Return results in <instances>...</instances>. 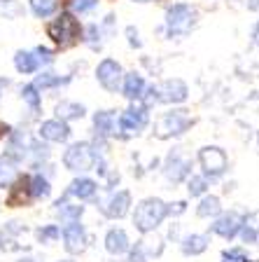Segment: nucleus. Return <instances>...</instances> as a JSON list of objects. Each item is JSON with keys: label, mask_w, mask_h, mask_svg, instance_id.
I'll use <instances>...</instances> for the list:
<instances>
[{"label": "nucleus", "mask_w": 259, "mask_h": 262, "mask_svg": "<svg viewBox=\"0 0 259 262\" xmlns=\"http://www.w3.org/2000/svg\"><path fill=\"white\" fill-rule=\"evenodd\" d=\"M168 215V206L157 199V196H150V199H143L135 208V215H133V223L138 227V232L147 234L152 229H157L161 225V220Z\"/></svg>", "instance_id": "obj_1"}, {"label": "nucleus", "mask_w": 259, "mask_h": 262, "mask_svg": "<svg viewBox=\"0 0 259 262\" xmlns=\"http://www.w3.org/2000/svg\"><path fill=\"white\" fill-rule=\"evenodd\" d=\"M80 31H82L80 24H77V19L70 14V12H63L59 19H54V21L47 26L49 38L54 40L56 45H61V47H70L73 42H77Z\"/></svg>", "instance_id": "obj_2"}, {"label": "nucleus", "mask_w": 259, "mask_h": 262, "mask_svg": "<svg viewBox=\"0 0 259 262\" xmlns=\"http://www.w3.org/2000/svg\"><path fill=\"white\" fill-rule=\"evenodd\" d=\"M192 126V117L187 115V110H173V113L161 115L154 122V136L157 138H171L180 136Z\"/></svg>", "instance_id": "obj_3"}, {"label": "nucleus", "mask_w": 259, "mask_h": 262, "mask_svg": "<svg viewBox=\"0 0 259 262\" xmlns=\"http://www.w3.org/2000/svg\"><path fill=\"white\" fill-rule=\"evenodd\" d=\"M196 21V12L192 10L189 5L184 3H178V5H173L166 14V28H168V35L171 38H178V35H187L192 31Z\"/></svg>", "instance_id": "obj_4"}, {"label": "nucleus", "mask_w": 259, "mask_h": 262, "mask_svg": "<svg viewBox=\"0 0 259 262\" xmlns=\"http://www.w3.org/2000/svg\"><path fill=\"white\" fill-rule=\"evenodd\" d=\"M63 164L65 169L70 171H89L96 164V152L89 143H75L65 150L63 155Z\"/></svg>", "instance_id": "obj_5"}, {"label": "nucleus", "mask_w": 259, "mask_h": 262, "mask_svg": "<svg viewBox=\"0 0 259 262\" xmlns=\"http://www.w3.org/2000/svg\"><path fill=\"white\" fill-rule=\"evenodd\" d=\"M187 98V84L182 80H166L161 84L150 89V98L147 101H161V103H182Z\"/></svg>", "instance_id": "obj_6"}, {"label": "nucleus", "mask_w": 259, "mask_h": 262, "mask_svg": "<svg viewBox=\"0 0 259 262\" xmlns=\"http://www.w3.org/2000/svg\"><path fill=\"white\" fill-rule=\"evenodd\" d=\"M199 162L208 176H222L227 171V155H224L222 147H215V145L203 147L199 152Z\"/></svg>", "instance_id": "obj_7"}, {"label": "nucleus", "mask_w": 259, "mask_h": 262, "mask_svg": "<svg viewBox=\"0 0 259 262\" xmlns=\"http://www.w3.org/2000/svg\"><path fill=\"white\" fill-rule=\"evenodd\" d=\"M96 77L108 92H117L122 82V66L114 59H103L96 68Z\"/></svg>", "instance_id": "obj_8"}, {"label": "nucleus", "mask_w": 259, "mask_h": 262, "mask_svg": "<svg viewBox=\"0 0 259 262\" xmlns=\"http://www.w3.org/2000/svg\"><path fill=\"white\" fill-rule=\"evenodd\" d=\"M129 206H131V194L126 190H119V192H112V194L101 204V211L108 215V218H124L129 213Z\"/></svg>", "instance_id": "obj_9"}, {"label": "nucleus", "mask_w": 259, "mask_h": 262, "mask_svg": "<svg viewBox=\"0 0 259 262\" xmlns=\"http://www.w3.org/2000/svg\"><path fill=\"white\" fill-rule=\"evenodd\" d=\"M147 124V108L133 105L119 117V126L124 134H140V129Z\"/></svg>", "instance_id": "obj_10"}, {"label": "nucleus", "mask_w": 259, "mask_h": 262, "mask_svg": "<svg viewBox=\"0 0 259 262\" xmlns=\"http://www.w3.org/2000/svg\"><path fill=\"white\" fill-rule=\"evenodd\" d=\"M63 241L68 253H82L86 244V232L80 223H68V227L63 229Z\"/></svg>", "instance_id": "obj_11"}, {"label": "nucleus", "mask_w": 259, "mask_h": 262, "mask_svg": "<svg viewBox=\"0 0 259 262\" xmlns=\"http://www.w3.org/2000/svg\"><path fill=\"white\" fill-rule=\"evenodd\" d=\"M40 136L52 143H63L70 138V129H68V124L63 120H47L40 126Z\"/></svg>", "instance_id": "obj_12"}, {"label": "nucleus", "mask_w": 259, "mask_h": 262, "mask_svg": "<svg viewBox=\"0 0 259 262\" xmlns=\"http://www.w3.org/2000/svg\"><path fill=\"white\" fill-rule=\"evenodd\" d=\"M241 227H243V218H241L238 213H227V215H222V218L213 225V232L224 236V239H233Z\"/></svg>", "instance_id": "obj_13"}, {"label": "nucleus", "mask_w": 259, "mask_h": 262, "mask_svg": "<svg viewBox=\"0 0 259 262\" xmlns=\"http://www.w3.org/2000/svg\"><path fill=\"white\" fill-rule=\"evenodd\" d=\"M105 248H108V253H112V255H122V253L129 251V236H126L124 229H110L108 236H105Z\"/></svg>", "instance_id": "obj_14"}, {"label": "nucleus", "mask_w": 259, "mask_h": 262, "mask_svg": "<svg viewBox=\"0 0 259 262\" xmlns=\"http://www.w3.org/2000/svg\"><path fill=\"white\" fill-rule=\"evenodd\" d=\"M187 171H189V164L184 162V159L180 157L178 152L168 157V164H166V178L168 180H173V183H180V180L187 176Z\"/></svg>", "instance_id": "obj_15"}, {"label": "nucleus", "mask_w": 259, "mask_h": 262, "mask_svg": "<svg viewBox=\"0 0 259 262\" xmlns=\"http://www.w3.org/2000/svg\"><path fill=\"white\" fill-rule=\"evenodd\" d=\"M96 183H93L91 178H77L70 183V187H68V194L73 196H80V199H91L93 194H96Z\"/></svg>", "instance_id": "obj_16"}, {"label": "nucleus", "mask_w": 259, "mask_h": 262, "mask_svg": "<svg viewBox=\"0 0 259 262\" xmlns=\"http://www.w3.org/2000/svg\"><path fill=\"white\" fill-rule=\"evenodd\" d=\"M16 159L5 155V157L0 159V187H10L12 183L16 180Z\"/></svg>", "instance_id": "obj_17"}, {"label": "nucleus", "mask_w": 259, "mask_h": 262, "mask_svg": "<svg viewBox=\"0 0 259 262\" xmlns=\"http://www.w3.org/2000/svg\"><path fill=\"white\" fill-rule=\"evenodd\" d=\"M143 92H145V82H143V75H138V73H129L124 80V94L126 98H131V101H138V98L143 96Z\"/></svg>", "instance_id": "obj_18"}, {"label": "nucleus", "mask_w": 259, "mask_h": 262, "mask_svg": "<svg viewBox=\"0 0 259 262\" xmlns=\"http://www.w3.org/2000/svg\"><path fill=\"white\" fill-rule=\"evenodd\" d=\"M14 66H16V71L19 73H35L38 71V54L35 52H16L14 56Z\"/></svg>", "instance_id": "obj_19"}, {"label": "nucleus", "mask_w": 259, "mask_h": 262, "mask_svg": "<svg viewBox=\"0 0 259 262\" xmlns=\"http://www.w3.org/2000/svg\"><path fill=\"white\" fill-rule=\"evenodd\" d=\"M82 213H84L82 206H73V204H68L65 199L56 202V215H59L61 220H65V223H77V220L82 218Z\"/></svg>", "instance_id": "obj_20"}, {"label": "nucleus", "mask_w": 259, "mask_h": 262, "mask_svg": "<svg viewBox=\"0 0 259 262\" xmlns=\"http://www.w3.org/2000/svg\"><path fill=\"white\" fill-rule=\"evenodd\" d=\"M208 248V236L203 234H192L182 241V253L184 255H199Z\"/></svg>", "instance_id": "obj_21"}, {"label": "nucleus", "mask_w": 259, "mask_h": 262, "mask_svg": "<svg viewBox=\"0 0 259 262\" xmlns=\"http://www.w3.org/2000/svg\"><path fill=\"white\" fill-rule=\"evenodd\" d=\"M93 126H96V134H101V136L112 134L114 131V115L110 113V110L96 113V117H93Z\"/></svg>", "instance_id": "obj_22"}, {"label": "nucleus", "mask_w": 259, "mask_h": 262, "mask_svg": "<svg viewBox=\"0 0 259 262\" xmlns=\"http://www.w3.org/2000/svg\"><path fill=\"white\" fill-rule=\"evenodd\" d=\"M56 115H59L61 120H80V117H84V105L63 101V103L56 105Z\"/></svg>", "instance_id": "obj_23"}, {"label": "nucleus", "mask_w": 259, "mask_h": 262, "mask_svg": "<svg viewBox=\"0 0 259 262\" xmlns=\"http://www.w3.org/2000/svg\"><path fill=\"white\" fill-rule=\"evenodd\" d=\"M28 190H31V194L35 196V199H44V196H49L52 187H49L47 178H42V176H33V178L28 180Z\"/></svg>", "instance_id": "obj_24"}, {"label": "nucleus", "mask_w": 259, "mask_h": 262, "mask_svg": "<svg viewBox=\"0 0 259 262\" xmlns=\"http://www.w3.org/2000/svg\"><path fill=\"white\" fill-rule=\"evenodd\" d=\"M222 211V206H220V199L217 196H203V202L199 204V215L201 218H210V215H217V213Z\"/></svg>", "instance_id": "obj_25"}, {"label": "nucleus", "mask_w": 259, "mask_h": 262, "mask_svg": "<svg viewBox=\"0 0 259 262\" xmlns=\"http://www.w3.org/2000/svg\"><path fill=\"white\" fill-rule=\"evenodd\" d=\"M59 7V0H31V10L38 16H49L54 14Z\"/></svg>", "instance_id": "obj_26"}, {"label": "nucleus", "mask_w": 259, "mask_h": 262, "mask_svg": "<svg viewBox=\"0 0 259 262\" xmlns=\"http://www.w3.org/2000/svg\"><path fill=\"white\" fill-rule=\"evenodd\" d=\"M28 180L23 178L21 183H19V185H16V190L12 192L10 194V199H7V204H10V206H23V202H26L28 199Z\"/></svg>", "instance_id": "obj_27"}, {"label": "nucleus", "mask_w": 259, "mask_h": 262, "mask_svg": "<svg viewBox=\"0 0 259 262\" xmlns=\"http://www.w3.org/2000/svg\"><path fill=\"white\" fill-rule=\"evenodd\" d=\"M21 96H23V101L31 105L33 113H38V110H40V94H38V87H35V84H28V87H23Z\"/></svg>", "instance_id": "obj_28"}, {"label": "nucleus", "mask_w": 259, "mask_h": 262, "mask_svg": "<svg viewBox=\"0 0 259 262\" xmlns=\"http://www.w3.org/2000/svg\"><path fill=\"white\" fill-rule=\"evenodd\" d=\"M0 14L19 16V14H21V5H19L16 0H0Z\"/></svg>", "instance_id": "obj_29"}, {"label": "nucleus", "mask_w": 259, "mask_h": 262, "mask_svg": "<svg viewBox=\"0 0 259 262\" xmlns=\"http://www.w3.org/2000/svg\"><path fill=\"white\" fill-rule=\"evenodd\" d=\"M222 260H224V262H252L243 251H241V248H231V251H224V253H222Z\"/></svg>", "instance_id": "obj_30"}, {"label": "nucleus", "mask_w": 259, "mask_h": 262, "mask_svg": "<svg viewBox=\"0 0 259 262\" xmlns=\"http://www.w3.org/2000/svg\"><path fill=\"white\" fill-rule=\"evenodd\" d=\"M56 236H59V227H56V225H47V227L38 229V239L42 241V244H47V241H54Z\"/></svg>", "instance_id": "obj_31"}, {"label": "nucleus", "mask_w": 259, "mask_h": 262, "mask_svg": "<svg viewBox=\"0 0 259 262\" xmlns=\"http://www.w3.org/2000/svg\"><path fill=\"white\" fill-rule=\"evenodd\" d=\"M205 192V178H201V176H194V178L189 180V194L192 196H199Z\"/></svg>", "instance_id": "obj_32"}, {"label": "nucleus", "mask_w": 259, "mask_h": 262, "mask_svg": "<svg viewBox=\"0 0 259 262\" xmlns=\"http://www.w3.org/2000/svg\"><path fill=\"white\" fill-rule=\"evenodd\" d=\"M61 82H65V80H61V77H54L52 73H44V75L38 77L35 87H54V84H61Z\"/></svg>", "instance_id": "obj_33"}, {"label": "nucleus", "mask_w": 259, "mask_h": 262, "mask_svg": "<svg viewBox=\"0 0 259 262\" xmlns=\"http://www.w3.org/2000/svg\"><path fill=\"white\" fill-rule=\"evenodd\" d=\"M98 0H70V5L75 12H89L93 5H96Z\"/></svg>", "instance_id": "obj_34"}, {"label": "nucleus", "mask_w": 259, "mask_h": 262, "mask_svg": "<svg viewBox=\"0 0 259 262\" xmlns=\"http://www.w3.org/2000/svg\"><path fill=\"white\" fill-rule=\"evenodd\" d=\"M35 54H38L40 63H49V61H52V52H49V49H44V47H38V49H35Z\"/></svg>", "instance_id": "obj_35"}, {"label": "nucleus", "mask_w": 259, "mask_h": 262, "mask_svg": "<svg viewBox=\"0 0 259 262\" xmlns=\"http://www.w3.org/2000/svg\"><path fill=\"white\" fill-rule=\"evenodd\" d=\"M126 33H129V42L133 45V47H140V40H138V31H135L133 26L126 28Z\"/></svg>", "instance_id": "obj_36"}, {"label": "nucleus", "mask_w": 259, "mask_h": 262, "mask_svg": "<svg viewBox=\"0 0 259 262\" xmlns=\"http://www.w3.org/2000/svg\"><path fill=\"white\" fill-rule=\"evenodd\" d=\"M7 87H10V80H7V77H0V98H3V94H5Z\"/></svg>", "instance_id": "obj_37"}, {"label": "nucleus", "mask_w": 259, "mask_h": 262, "mask_svg": "<svg viewBox=\"0 0 259 262\" xmlns=\"http://www.w3.org/2000/svg\"><path fill=\"white\" fill-rule=\"evenodd\" d=\"M252 42H254V47H259V24H257V26H254V33H252Z\"/></svg>", "instance_id": "obj_38"}, {"label": "nucleus", "mask_w": 259, "mask_h": 262, "mask_svg": "<svg viewBox=\"0 0 259 262\" xmlns=\"http://www.w3.org/2000/svg\"><path fill=\"white\" fill-rule=\"evenodd\" d=\"M7 134H10V126H7V124H3V122H0V138H3V136H7Z\"/></svg>", "instance_id": "obj_39"}, {"label": "nucleus", "mask_w": 259, "mask_h": 262, "mask_svg": "<svg viewBox=\"0 0 259 262\" xmlns=\"http://www.w3.org/2000/svg\"><path fill=\"white\" fill-rule=\"evenodd\" d=\"M248 7L250 10H259V0H248Z\"/></svg>", "instance_id": "obj_40"}, {"label": "nucleus", "mask_w": 259, "mask_h": 262, "mask_svg": "<svg viewBox=\"0 0 259 262\" xmlns=\"http://www.w3.org/2000/svg\"><path fill=\"white\" fill-rule=\"evenodd\" d=\"M19 262H35V260H31V257H21Z\"/></svg>", "instance_id": "obj_41"}]
</instances>
